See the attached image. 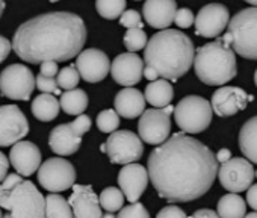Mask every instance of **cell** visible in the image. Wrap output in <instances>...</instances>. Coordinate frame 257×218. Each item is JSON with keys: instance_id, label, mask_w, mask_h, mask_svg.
Instances as JSON below:
<instances>
[{"instance_id": "f1b7e54d", "label": "cell", "mask_w": 257, "mask_h": 218, "mask_svg": "<svg viewBox=\"0 0 257 218\" xmlns=\"http://www.w3.org/2000/svg\"><path fill=\"white\" fill-rule=\"evenodd\" d=\"M46 218H74L68 201L59 194H47Z\"/></svg>"}, {"instance_id": "9a60e30c", "label": "cell", "mask_w": 257, "mask_h": 218, "mask_svg": "<svg viewBox=\"0 0 257 218\" xmlns=\"http://www.w3.org/2000/svg\"><path fill=\"white\" fill-rule=\"evenodd\" d=\"M74 67L83 80L95 83L103 80L109 74L110 61L107 55L98 49H85L77 55Z\"/></svg>"}, {"instance_id": "277c9868", "label": "cell", "mask_w": 257, "mask_h": 218, "mask_svg": "<svg viewBox=\"0 0 257 218\" xmlns=\"http://www.w3.org/2000/svg\"><path fill=\"white\" fill-rule=\"evenodd\" d=\"M192 65L197 77L212 86L225 85L234 79L237 73L236 53L222 38L197 49Z\"/></svg>"}, {"instance_id": "9c48e42d", "label": "cell", "mask_w": 257, "mask_h": 218, "mask_svg": "<svg viewBox=\"0 0 257 218\" xmlns=\"http://www.w3.org/2000/svg\"><path fill=\"white\" fill-rule=\"evenodd\" d=\"M171 113H174L171 104L162 109H146L138 122V134L141 141L152 146L164 144L171 134Z\"/></svg>"}, {"instance_id": "4dcf8cb0", "label": "cell", "mask_w": 257, "mask_h": 218, "mask_svg": "<svg viewBox=\"0 0 257 218\" xmlns=\"http://www.w3.org/2000/svg\"><path fill=\"white\" fill-rule=\"evenodd\" d=\"M95 10L103 19L113 20L121 17L125 11V2L124 0H97Z\"/></svg>"}, {"instance_id": "f6af8a7d", "label": "cell", "mask_w": 257, "mask_h": 218, "mask_svg": "<svg viewBox=\"0 0 257 218\" xmlns=\"http://www.w3.org/2000/svg\"><path fill=\"white\" fill-rule=\"evenodd\" d=\"M8 170H10V159L0 152V182L5 180V177L8 176Z\"/></svg>"}, {"instance_id": "816d5d0a", "label": "cell", "mask_w": 257, "mask_h": 218, "mask_svg": "<svg viewBox=\"0 0 257 218\" xmlns=\"http://www.w3.org/2000/svg\"><path fill=\"white\" fill-rule=\"evenodd\" d=\"M243 218H257V212H251V213L245 215Z\"/></svg>"}, {"instance_id": "484cf974", "label": "cell", "mask_w": 257, "mask_h": 218, "mask_svg": "<svg viewBox=\"0 0 257 218\" xmlns=\"http://www.w3.org/2000/svg\"><path fill=\"white\" fill-rule=\"evenodd\" d=\"M32 114L40 122H52L59 116V100L53 94H40L32 100Z\"/></svg>"}, {"instance_id": "681fc988", "label": "cell", "mask_w": 257, "mask_h": 218, "mask_svg": "<svg viewBox=\"0 0 257 218\" xmlns=\"http://www.w3.org/2000/svg\"><path fill=\"white\" fill-rule=\"evenodd\" d=\"M248 5L249 8H257V2H254V0H248Z\"/></svg>"}, {"instance_id": "bcb514c9", "label": "cell", "mask_w": 257, "mask_h": 218, "mask_svg": "<svg viewBox=\"0 0 257 218\" xmlns=\"http://www.w3.org/2000/svg\"><path fill=\"white\" fill-rule=\"evenodd\" d=\"M189 218H219V216L212 209H200V210L194 212Z\"/></svg>"}, {"instance_id": "b9f144b4", "label": "cell", "mask_w": 257, "mask_h": 218, "mask_svg": "<svg viewBox=\"0 0 257 218\" xmlns=\"http://www.w3.org/2000/svg\"><path fill=\"white\" fill-rule=\"evenodd\" d=\"M59 73V68H58V62H53V61H46V62H41L40 65V74L44 76V77H52L55 79Z\"/></svg>"}, {"instance_id": "1f68e13d", "label": "cell", "mask_w": 257, "mask_h": 218, "mask_svg": "<svg viewBox=\"0 0 257 218\" xmlns=\"http://www.w3.org/2000/svg\"><path fill=\"white\" fill-rule=\"evenodd\" d=\"M147 41V34L143 29H127L124 34V46L128 53H137L138 50L146 49Z\"/></svg>"}, {"instance_id": "7c38bea8", "label": "cell", "mask_w": 257, "mask_h": 218, "mask_svg": "<svg viewBox=\"0 0 257 218\" xmlns=\"http://www.w3.org/2000/svg\"><path fill=\"white\" fill-rule=\"evenodd\" d=\"M218 179L221 186L231 194L246 191L254 180V168L245 158H231L221 167H218Z\"/></svg>"}, {"instance_id": "9f6ffc18", "label": "cell", "mask_w": 257, "mask_h": 218, "mask_svg": "<svg viewBox=\"0 0 257 218\" xmlns=\"http://www.w3.org/2000/svg\"><path fill=\"white\" fill-rule=\"evenodd\" d=\"M4 215H2V209H0V218H2Z\"/></svg>"}, {"instance_id": "8992f818", "label": "cell", "mask_w": 257, "mask_h": 218, "mask_svg": "<svg viewBox=\"0 0 257 218\" xmlns=\"http://www.w3.org/2000/svg\"><path fill=\"white\" fill-rule=\"evenodd\" d=\"M0 207L10 210L11 218H46V197L29 180L0 195Z\"/></svg>"}, {"instance_id": "603a6c76", "label": "cell", "mask_w": 257, "mask_h": 218, "mask_svg": "<svg viewBox=\"0 0 257 218\" xmlns=\"http://www.w3.org/2000/svg\"><path fill=\"white\" fill-rule=\"evenodd\" d=\"M82 144V138L74 134L70 123L56 126L49 137V146L52 152L59 156H70L79 150Z\"/></svg>"}, {"instance_id": "ac0fdd59", "label": "cell", "mask_w": 257, "mask_h": 218, "mask_svg": "<svg viewBox=\"0 0 257 218\" xmlns=\"http://www.w3.org/2000/svg\"><path fill=\"white\" fill-rule=\"evenodd\" d=\"M149 173L146 167L140 164L124 165L118 173V185L124 198L131 203H137L149 185Z\"/></svg>"}, {"instance_id": "52a82bcc", "label": "cell", "mask_w": 257, "mask_h": 218, "mask_svg": "<svg viewBox=\"0 0 257 218\" xmlns=\"http://www.w3.org/2000/svg\"><path fill=\"white\" fill-rule=\"evenodd\" d=\"M210 101L200 95H186L174 107V119L183 134H200L212 122Z\"/></svg>"}, {"instance_id": "5bb4252c", "label": "cell", "mask_w": 257, "mask_h": 218, "mask_svg": "<svg viewBox=\"0 0 257 218\" xmlns=\"http://www.w3.org/2000/svg\"><path fill=\"white\" fill-rule=\"evenodd\" d=\"M230 17L228 10L221 4H210L203 7L194 23H195V34L203 38H218L225 28L228 26Z\"/></svg>"}, {"instance_id": "ffe728a7", "label": "cell", "mask_w": 257, "mask_h": 218, "mask_svg": "<svg viewBox=\"0 0 257 218\" xmlns=\"http://www.w3.org/2000/svg\"><path fill=\"white\" fill-rule=\"evenodd\" d=\"M68 204L74 218H101V207L97 194L89 185H73Z\"/></svg>"}, {"instance_id": "7a4b0ae2", "label": "cell", "mask_w": 257, "mask_h": 218, "mask_svg": "<svg viewBox=\"0 0 257 218\" xmlns=\"http://www.w3.org/2000/svg\"><path fill=\"white\" fill-rule=\"evenodd\" d=\"M86 37V26L79 16L55 11L22 23L11 46L16 55L29 64L58 62L77 56L85 46Z\"/></svg>"}, {"instance_id": "f35d334b", "label": "cell", "mask_w": 257, "mask_h": 218, "mask_svg": "<svg viewBox=\"0 0 257 218\" xmlns=\"http://www.w3.org/2000/svg\"><path fill=\"white\" fill-rule=\"evenodd\" d=\"M70 126H71V129L74 131V134H76L77 137L82 138V137L91 129V119H89L88 116L82 114V116H79L73 123H70Z\"/></svg>"}, {"instance_id": "ab89813d", "label": "cell", "mask_w": 257, "mask_h": 218, "mask_svg": "<svg viewBox=\"0 0 257 218\" xmlns=\"http://www.w3.org/2000/svg\"><path fill=\"white\" fill-rule=\"evenodd\" d=\"M25 179L20 176V174H8L7 177H5V180L4 182H0V195H4V194H7L8 191H11L13 188H16L19 183H22Z\"/></svg>"}, {"instance_id": "6da1fadb", "label": "cell", "mask_w": 257, "mask_h": 218, "mask_svg": "<svg viewBox=\"0 0 257 218\" xmlns=\"http://www.w3.org/2000/svg\"><path fill=\"white\" fill-rule=\"evenodd\" d=\"M147 173L159 197L185 203L203 197L212 188L218 162L207 146L180 132L150 153Z\"/></svg>"}, {"instance_id": "4fadbf2b", "label": "cell", "mask_w": 257, "mask_h": 218, "mask_svg": "<svg viewBox=\"0 0 257 218\" xmlns=\"http://www.w3.org/2000/svg\"><path fill=\"white\" fill-rule=\"evenodd\" d=\"M29 134V122L16 104L0 106V147L14 146Z\"/></svg>"}, {"instance_id": "8fae6325", "label": "cell", "mask_w": 257, "mask_h": 218, "mask_svg": "<svg viewBox=\"0 0 257 218\" xmlns=\"http://www.w3.org/2000/svg\"><path fill=\"white\" fill-rule=\"evenodd\" d=\"M35 89V76L23 64L8 65L0 73V92L13 100H29Z\"/></svg>"}, {"instance_id": "60d3db41", "label": "cell", "mask_w": 257, "mask_h": 218, "mask_svg": "<svg viewBox=\"0 0 257 218\" xmlns=\"http://www.w3.org/2000/svg\"><path fill=\"white\" fill-rule=\"evenodd\" d=\"M156 218H188V216L183 212V209H180L179 206L170 204V206H165L164 209H161L158 212Z\"/></svg>"}, {"instance_id": "2e32d148", "label": "cell", "mask_w": 257, "mask_h": 218, "mask_svg": "<svg viewBox=\"0 0 257 218\" xmlns=\"http://www.w3.org/2000/svg\"><path fill=\"white\" fill-rule=\"evenodd\" d=\"M252 95H248L242 88L237 86H219L212 95V113L218 117H231L246 107Z\"/></svg>"}, {"instance_id": "7dc6e473", "label": "cell", "mask_w": 257, "mask_h": 218, "mask_svg": "<svg viewBox=\"0 0 257 218\" xmlns=\"http://www.w3.org/2000/svg\"><path fill=\"white\" fill-rule=\"evenodd\" d=\"M215 159H216V162L225 164L227 161L231 159V152H230L228 149H221V150L215 155Z\"/></svg>"}, {"instance_id": "cb8c5ba5", "label": "cell", "mask_w": 257, "mask_h": 218, "mask_svg": "<svg viewBox=\"0 0 257 218\" xmlns=\"http://www.w3.org/2000/svg\"><path fill=\"white\" fill-rule=\"evenodd\" d=\"M173 97H174V88L165 79H158L155 82H150L144 92L146 101H149L156 109H162L171 104Z\"/></svg>"}, {"instance_id": "836d02e7", "label": "cell", "mask_w": 257, "mask_h": 218, "mask_svg": "<svg viewBox=\"0 0 257 218\" xmlns=\"http://www.w3.org/2000/svg\"><path fill=\"white\" fill-rule=\"evenodd\" d=\"M79 80H80V76L76 70L74 65H70V67H65L62 68L58 76H56V85L58 88H62L65 91H70V89H74L77 85H79Z\"/></svg>"}, {"instance_id": "7bdbcfd3", "label": "cell", "mask_w": 257, "mask_h": 218, "mask_svg": "<svg viewBox=\"0 0 257 218\" xmlns=\"http://www.w3.org/2000/svg\"><path fill=\"white\" fill-rule=\"evenodd\" d=\"M11 50H13L11 41H10L8 38H5V37L0 35V62H4V61L10 56Z\"/></svg>"}, {"instance_id": "f5cc1de1", "label": "cell", "mask_w": 257, "mask_h": 218, "mask_svg": "<svg viewBox=\"0 0 257 218\" xmlns=\"http://www.w3.org/2000/svg\"><path fill=\"white\" fill-rule=\"evenodd\" d=\"M4 10H5V4L0 2V17H2V14H4Z\"/></svg>"}, {"instance_id": "8d00e7d4", "label": "cell", "mask_w": 257, "mask_h": 218, "mask_svg": "<svg viewBox=\"0 0 257 218\" xmlns=\"http://www.w3.org/2000/svg\"><path fill=\"white\" fill-rule=\"evenodd\" d=\"M35 86L43 91V94H59V88L56 85V79L52 77H44L41 74H38L35 77Z\"/></svg>"}, {"instance_id": "6f0895ef", "label": "cell", "mask_w": 257, "mask_h": 218, "mask_svg": "<svg viewBox=\"0 0 257 218\" xmlns=\"http://www.w3.org/2000/svg\"><path fill=\"white\" fill-rule=\"evenodd\" d=\"M254 176H255V177H257V170H255V171H254Z\"/></svg>"}, {"instance_id": "d6a6232c", "label": "cell", "mask_w": 257, "mask_h": 218, "mask_svg": "<svg viewBox=\"0 0 257 218\" xmlns=\"http://www.w3.org/2000/svg\"><path fill=\"white\" fill-rule=\"evenodd\" d=\"M97 128L104 134H113L119 126V116L115 113V109H103L97 116Z\"/></svg>"}, {"instance_id": "74e56055", "label": "cell", "mask_w": 257, "mask_h": 218, "mask_svg": "<svg viewBox=\"0 0 257 218\" xmlns=\"http://www.w3.org/2000/svg\"><path fill=\"white\" fill-rule=\"evenodd\" d=\"M194 20H195V17H194L192 11L189 8H180V10H177V13L174 16V23L179 28H182V29L191 28L194 25Z\"/></svg>"}, {"instance_id": "d4e9b609", "label": "cell", "mask_w": 257, "mask_h": 218, "mask_svg": "<svg viewBox=\"0 0 257 218\" xmlns=\"http://www.w3.org/2000/svg\"><path fill=\"white\" fill-rule=\"evenodd\" d=\"M239 147L246 161L257 164V116L243 123L239 132Z\"/></svg>"}, {"instance_id": "e575fe53", "label": "cell", "mask_w": 257, "mask_h": 218, "mask_svg": "<svg viewBox=\"0 0 257 218\" xmlns=\"http://www.w3.org/2000/svg\"><path fill=\"white\" fill-rule=\"evenodd\" d=\"M116 218H150V213L143 203L137 201V203H131L128 206H122Z\"/></svg>"}, {"instance_id": "83f0119b", "label": "cell", "mask_w": 257, "mask_h": 218, "mask_svg": "<svg viewBox=\"0 0 257 218\" xmlns=\"http://www.w3.org/2000/svg\"><path fill=\"white\" fill-rule=\"evenodd\" d=\"M219 218H243L246 215V203L239 194H225L218 201Z\"/></svg>"}, {"instance_id": "44dd1931", "label": "cell", "mask_w": 257, "mask_h": 218, "mask_svg": "<svg viewBox=\"0 0 257 218\" xmlns=\"http://www.w3.org/2000/svg\"><path fill=\"white\" fill-rule=\"evenodd\" d=\"M177 4L174 0H147L143 5V16L155 29L165 31L174 23Z\"/></svg>"}, {"instance_id": "5b68a950", "label": "cell", "mask_w": 257, "mask_h": 218, "mask_svg": "<svg viewBox=\"0 0 257 218\" xmlns=\"http://www.w3.org/2000/svg\"><path fill=\"white\" fill-rule=\"evenodd\" d=\"M222 40L234 53L246 59H257V8L239 11L227 26Z\"/></svg>"}, {"instance_id": "f546056e", "label": "cell", "mask_w": 257, "mask_h": 218, "mask_svg": "<svg viewBox=\"0 0 257 218\" xmlns=\"http://www.w3.org/2000/svg\"><path fill=\"white\" fill-rule=\"evenodd\" d=\"M98 203H100V207H103L106 212L112 213V212H116V210L122 209L124 195H122L121 189H118L115 186H109V188H104L100 192Z\"/></svg>"}, {"instance_id": "f907efd6", "label": "cell", "mask_w": 257, "mask_h": 218, "mask_svg": "<svg viewBox=\"0 0 257 218\" xmlns=\"http://www.w3.org/2000/svg\"><path fill=\"white\" fill-rule=\"evenodd\" d=\"M101 218H116L113 213H109V212H106L104 215H101Z\"/></svg>"}, {"instance_id": "3957f363", "label": "cell", "mask_w": 257, "mask_h": 218, "mask_svg": "<svg viewBox=\"0 0 257 218\" xmlns=\"http://www.w3.org/2000/svg\"><path fill=\"white\" fill-rule=\"evenodd\" d=\"M194 56L195 47L186 34L177 29H165L147 41L144 65L153 68L165 80H177L189 71Z\"/></svg>"}, {"instance_id": "ba28073f", "label": "cell", "mask_w": 257, "mask_h": 218, "mask_svg": "<svg viewBox=\"0 0 257 218\" xmlns=\"http://www.w3.org/2000/svg\"><path fill=\"white\" fill-rule=\"evenodd\" d=\"M104 152L112 164L128 165L137 164L144 153L141 138L132 131H116L109 135L104 143Z\"/></svg>"}, {"instance_id": "d6986e66", "label": "cell", "mask_w": 257, "mask_h": 218, "mask_svg": "<svg viewBox=\"0 0 257 218\" xmlns=\"http://www.w3.org/2000/svg\"><path fill=\"white\" fill-rule=\"evenodd\" d=\"M10 164L22 177L32 176L41 167V152L32 141H19L11 147Z\"/></svg>"}, {"instance_id": "c3c4849f", "label": "cell", "mask_w": 257, "mask_h": 218, "mask_svg": "<svg viewBox=\"0 0 257 218\" xmlns=\"http://www.w3.org/2000/svg\"><path fill=\"white\" fill-rule=\"evenodd\" d=\"M143 76H146V77H147L149 80H152V82H155V80H158V79H159L158 73H156L153 68H150V67H144Z\"/></svg>"}, {"instance_id": "d590c367", "label": "cell", "mask_w": 257, "mask_h": 218, "mask_svg": "<svg viewBox=\"0 0 257 218\" xmlns=\"http://www.w3.org/2000/svg\"><path fill=\"white\" fill-rule=\"evenodd\" d=\"M119 25L125 29H143V19L141 14L135 10H127L119 17Z\"/></svg>"}, {"instance_id": "4316f807", "label": "cell", "mask_w": 257, "mask_h": 218, "mask_svg": "<svg viewBox=\"0 0 257 218\" xmlns=\"http://www.w3.org/2000/svg\"><path fill=\"white\" fill-rule=\"evenodd\" d=\"M59 106L62 107V111L65 114L79 117L85 113V109L88 107V94L80 88L65 91L61 94Z\"/></svg>"}, {"instance_id": "11a10c76", "label": "cell", "mask_w": 257, "mask_h": 218, "mask_svg": "<svg viewBox=\"0 0 257 218\" xmlns=\"http://www.w3.org/2000/svg\"><path fill=\"white\" fill-rule=\"evenodd\" d=\"M2 218H11V215H10V213H7V215H4Z\"/></svg>"}, {"instance_id": "7402d4cb", "label": "cell", "mask_w": 257, "mask_h": 218, "mask_svg": "<svg viewBox=\"0 0 257 218\" xmlns=\"http://www.w3.org/2000/svg\"><path fill=\"white\" fill-rule=\"evenodd\" d=\"M115 113L124 119H135L146 111V98L137 88H122L113 100Z\"/></svg>"}, {"instance_id": "e0dca14e", "label": "cell", "mask_w": 257, "mask_h": 218, "mask_svg": "<svg viewBox=\"0 0 257 218\" xmlns=\"http://www.w3.org/2000/svg\"><path fill=\"white\" fill-rule=\"evenodd\" d=\"M144 61L137 53H121L110 64V74L113 80L125 88H134L140 83L144 71Z\"/></svg>"}, {"instance_id": "30bf717a", "label": "cell", "mask_w": 257, "mask_h": 218, "mask_svg": "<svg viewBox=\"0 0 257 218\" xmlns=\"http://www.w3.org/2000/svg\"><path fill=\"white\" fill-rule=\"evenodd\" d=\"M38 182L49 192H62L76 182L74 165L64 158H50L38 168Z\"/></svg>"}, {"instance_id": "db71d44e", "label": "cell", "mask_w": 257, "mask_h": 218, "mask_svg": "<svg viewBox=\"0 0 257 218\" xmlns=\"http://www.w3.org/2000/svg\"><path fill=\"white\" fill-rule=\"evenodd\" d=\"M254 82H255V86H257V70H255V73H254Z\"/></svg>"}, {"instance_id": "ee69618b", "label": "cell", "mask_w": 257, "mask_h": 218, "mask_svg": "<svg viewBox=\"0 0 257 218\" xmlns=\"http://www.w3.org/2000/svg\"><path fill=\"white\" fill-rule=\"evenodd\" d=\"M246 203L249 204V207H252L257 212V183L251 185L246 189Z\"/></svg>"}]
</instances>
